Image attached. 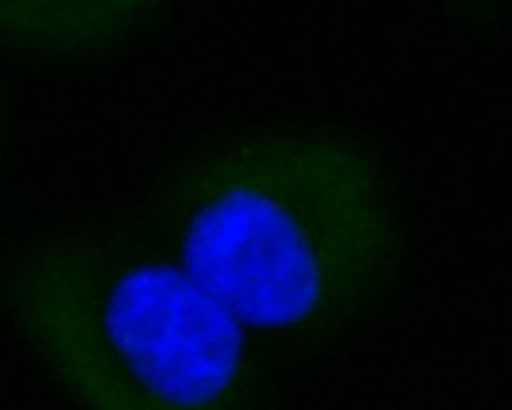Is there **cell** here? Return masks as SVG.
I'll return each instance as SVG.
<instances>
[{
  "mask_svg": "<svg viewBox=\"0 0 512 410\" xmlns=\"http://www.w3.org/2000/svg\"><path fill=\"white\" fill-rule=\"evenodd\" d=\"M133 221L273 370L330 354L392 304L406 230L382 157L337 126L245 128L150 185Z\"/></svg>",
  "mask_w": 512,
  "mask_h": 410,
  "instance_id": "cell-1",
  "label": "cell"
},
{
  "mask_svg": "<svg viewBox=\"0 0 512 410\" xmlns=\"http://www.w3.org/2000/svg\"><path fill=\"white\" fill-rule=\"evenodd\" d=\"M0 309L81 410H275L242 325L131 216L22 237Z\"/></svg>",
  "mask_w": 512,
  "mask_h": 410,
  "instance_id": "cell-2",
  "label": "cell"
},
{
  "mask_svg": "<svg viewBox=\"0 0 512 410\" xmlns=\"http://www.w3.org/2000/svg\"><path fill=\"white\" fill-rule=\"evenodd\" d=\"M157 0H0V50L41 69L112 64L169 22Z\"/></svg>",
  "mask_w": 512,
  "mask_h": 410,
  "instance_id": "cell-3",
  "label": "cell"
},
{
  "mask_svg": "<svg viewBox=\"0 0 512 410\" xmlns=\"http://www.w3.org/2000/svg\"><path fill=\"white\" fill-rule=\"evenodd\" d=\"M8 162H10V105L5 95L3 79H0V188L8 178Z\"/></svg>",
  "mask_w": 512,
  "mask_h": 410,
  "instance_id": "cell-4",
  "label": "cell"
}]
</instances>
